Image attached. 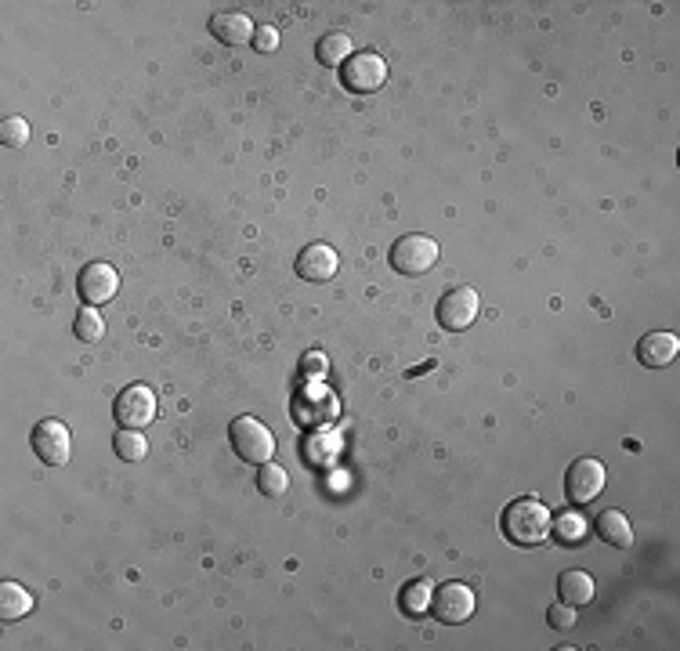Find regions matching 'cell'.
Wrapping results in <instances>:
<instances>
[{"mask_svg":"<svg viewBox=\"0 0 680 651\" xmlns=\"http://www.w3.org/2000/svg\"><path fill=\"white\" fill-rule=\"evenodd\" d=\"M435 261H438V243L431 236H420V232L402 236L391 246V268H395L398 275H424L435 268Z\"/></svg>","mask_w":680,"mask_h":651,"instance_id":"obj_4","label":"cell"},{"mask_svg":"<svg viewBox=\"0 0 680 651\" xmlns=\"http://www.w3.org/2000/svg\"><path fill=\"white\" fill-rule=\"evenodd\" d=\"M478 312H482L478 290H471V286H456V290H449L442 301H438V326L449 333H460V330H467V326H474Z\"/></svg>","mask_w":680,"mask_h":651,"instance_id":"obj_7","label":"cell"},{"mask_svg":"<svg viewBox=\"0 0 680 651\" xmlns=\"http://www.w3.org/2000/svg\"><path fill=\"white\" fill-rule=\"evenodd\" d=\"M113 416L120 427H131V431H142L145 424L156 420V395H152L145 384H127L116 395L113 402Z\"/></svg>","mask_w":680,"mask_h":651,"instance_id":"obj_5","label":"cell"},{"mask_svg":"<svg viewBox=\"0 0 680 651\" xmlns=\"http://www.w3.org/2000/svg\"><path fill=\"white\" fill-rule=\"evenodd\" d=\"M120 290V272L113 265H105V261H91L87 268H80L76 275V293H80V301L98 308V304H109Z\"/></svg>","mask_w":680,"mask_h":651,"instance_id":"obj_8","label":"cell"},{"mask_svg":"<svg viewBox=\"0 0 680 651\" xmlns=\"http://www.w3.org/2000/svg\"><path fill=\"white\" fill-rule=\"evenodd\" d=\"M340 268V257L333 246L326 243H312L304 246L301 257H297V275H301L304 283H326V279H333Z\"/></svg>","mask_w":680,"mask_h":651,"instance_id":"obj_11","label":"cell"},{"mask_svg":"<svg viewBox=\"0 0 680 651\" xmlns=\"http://www.w3.org/2000/svg\"><path fill=\"white\" fill-rule=\"evenodd\" d=\"M113 453L120 456L123 463H138V460H145V453H149V442L142 438V431L123 427V431L113 438Z\"/></svg>","mask_w":680,"mask_h":651,"instance_id":"obj_21","label":"cell"},{"mask_svg":"<svg viewBox=\"0 0 680 651\" xmlns=\"http://www.w3.org/2000/svg\"><path fill=\"white\" fill-rule=\"evenodd\" d=\"M550 521L554 518H550L547 503H539L536 496H525V500H514L503 507L500 529L514 547H539L550 536Z\"/></svg>","mask_w":680,"mask_h":651,"instance_id":"obj_1","label":"cell"},{"mask_svg":"<svg viewBox=\"0 0 680 651\" xmlns=\"http://www.w3.org/2000/svg\"><path fill=\"white\" fill-rule=\"evenodd\" d=\"M33 453H37L40 463H48V467H66L69 463V449H73V438H69V427L55 416L48 420H40L33 427Z\"/></svg>","mask_w":680,"mask_h":651,"instance_id":"obj_6","label":"cell"},{"mask_svg":"<svg viewBox=\"0 0 680 651\" xmlns=\"http://www.w3.org/2000/svg\"><path fill=\"white\" fill-rule=\"evenodd\" d=\"M550 536L558 539L561 547H583L586 536H590V529H586V521L579 518V514H561V518L550 521Z\"/></svg>","mask_w":680,"mask_h":651,"instance_id":"obj_19","label":"cell"},{"mask_svg":"<svg viewBox=\"0 0 680 651\" xmlns=\"http://www.w3.org/2000/svg\"><path fill=\"white\" fill-rule=\"evenodd\" d=\"M33 612V594L19 583H0V619L4 623H15L22 615Z\"/></svg>","mask_w":680,"mask_h":651,"instance_id":"obj_17","label":"cell"},{"mask_svg":"<svg viewBox=\"0 0 680 651\" xmlns=\"http://www.w3.org/2000/svg\"><path fill=\"white\" fill-rule=\"evenodd\" d=\"M576 608H572V604H550L547 608V623L554 626V630H572V626H576Z\"/></svg>","mask_w":680,"mask_h":651,"instance_id":"obj_24","label":"cell"},{"mask_svg":"<svg viewBox=\"0 0 680 651\" xmlns=\"http://www.w3.org/2000/svg\"><path fill=\"white\" fill-rule=\"evenodd\" d=\"M677 355H680V340L666 330L644 333L641 344H637V359H641V366H648V369L670 366Z\"/></svg>","mask_w":680,"mask_h":651,"instance_id":"obj_12","label":"cell"},{"mask_svg":"<svg viewBox=\"0 0 680 651\" xmlns=\"http://www.w3.org/2000/svg\"><path fill=\"white\" fill-rule=\"evenodd\" d=\"M474 590L471 586H463V583H442V586H435V601H431V612H435V619L438 623H445V626H460V623H467L474 615Z\"/></svg>","mask_w":680,"mask_h":651,"instance_id":"obj_9","label":"cell"},{"mask_svg":"<svg viewBox=\"0 0 680 651\" xmlns=\"http://www.w3.org/2000/svg\"><path fill=\"white\" fill-rule=\"evenodd\" d=\"M605 463L601 460H576L565 474V496L572 503H594L605 492Z\"/></svg>","mask_w":680,"mask_h":651,"instance_id":"obj_10","label":"cell"},{"mask_svg":"<svg viewBox=\"0 0 680 651\" xmlns=\"http://www.w3.org/2000/svg\"><path fill=\"white\" fill-rule=\"evenodd\" d=\"M431 601H435V583L431 579H413V583L402 586L398 594V608L409 615V619H424L431 612Z\"/></svg>","mask_w":680,"mask_h":651,"instance_id":"obj_15","label":"cell"},{"mask_svg":"<svg viewBox=\"0 0 680 651\" xmlns=\"http://www.w3.org/2000/svg\"><path fill=\"white\" fill-rule=\"evenodd\" d=\"M388 80V62L373 51H359L340 66V84L348 95H373Z\"/></svg>","mask_w":680,"mask_h":651,"instance_id":"obj_3","label":"cell"},{"mask_svg":"<svg viewBox=\"0 0 680 651\" xmlns=\"http://www.w3.org/2000/svg\"><path fill=\"white\" fill-rule=\"evenodd\" d=\"M73 333H76V340H84V344H98L102 340V333H105V322H102V315H98V308H80L76 312V322H73Z\"/></svg>","mask_w":680,"mask_h":651,"instance_id":"obj_22","label":"cell"},{"mask_svg":"<svg viewBox=\"0 0 680 651\" xmlns=\"http://www.w3.org/2000/svg\"><path fill=\"white\" fill-rule=\"evenodd\" d=\"M254 22H250V15H243V11H221V15H214L210 19V33L221 40V44H228V48H239V44H250L254 40Z\"/></svg>","mask_w":680,"mask_h":651,"instance_id":"obj_13","label":"cell"},{"mask_svg":"<svg viewBox=\"0 0 680 651\" xmlns=\"http://www.w3.org/2000/svg\"><path fill=\"white\" fill-rule=\"evenodd\" d=\"M228 442H232L239 460L254 463V467H265L275 456V434L257 416H236L228 427Z\"/></svg>","mask_w":680,"mask_h":651,"instance_id":"obj_2","label":"cell"},{"mask_svg":"<svg viewBox=\"0 0 680 651\" xmlns=\"http://www.w3.org/2000/svg\"><path fill=\"white\" fill-rule=\"evenodd\" d=\"M0 142L8 145V149H22L29 142V123L22 116H8V120L0 123Z\"/></svg>","mask_w":680,"mask_h":651,"instance_id":"obj_23","label":"cell"},{"mask_svg":"<svg viewBox=\"0 0 680 651\" xmlns=\"http://www.w3.org/2000/svg\"><path fill=\"white\" fill-rule=\"evenodd\" d=\"M286 489H290V474H286L283 467L265 463V467L257 471V492H261L265 500H283Z\"/></svg>","mask_w":680,"mask_h":651,"instance_id":"obj_20","label":"cell"},{"mask_svg":"<svg viewBox=\"0 0 680 651\" xmlns=\"http://www.w3.org/2000/svg\"><path fill=\"white\" fill-rule=\"evenodd\" d=\"M315 58H319V66L340 69L351 58V37L348 33H337V29L326 33V37H319V44H315Z\"/></svg>","mask_w":680,"mask_h":651,"instance_id":"obj_18","label":"cell"},{"mask_svg":"<svg viewBox=\"0 0 680 651\" xmlns=\"http://www.w3.org/2000/svg\"><path fill=\"white\" fill-rule=\"evenodd\" d=\"M558 594H561V601L572 604V608L590 604L594 601V579L586 576V572H579V568H568V572L558 576Z\"/></svg>","mask_w":680,"mask_h":651,"instance_id":"obj_16","label":"cell"},{"mask_svg":"<svg viewBox=\"0 0 680 651\" xmlns=\"http://www.w3.org/2000/svg\"><path fill=\"white\" fill-rule=\"evenodd\" d=\"M250 44H254V51H261V55H272V51L279 48V29H275V26H257Z\"/></svg>","mask_w":680,"mask_h":651,"instance_id":"obj_25","label":"cell"},{"mask_svg":"<svg viewBox=\"0 0 680 651\" xmlns=\"http://www.w3.org/2000/svg\"><path fill=\"white\" fill-rule=\"evenodd\" d=\"M594 532L605 543H612V547L619 550H630L633 547V529H630V518H626L623 510H601L594 521Z\"/></svg>","mask_w":680,"mask_h":651,"instance_id":"obj_14","label":"cell"}]
</instances>
